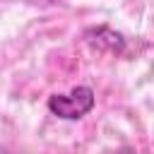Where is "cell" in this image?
I'll list each match as a JSON object with an SVG mask.
<instances>
[{"label":"cell","instance_id":"obj_1","mask_svg":"<svg viewBox=\"0 0 154 154\" xmlns=\"http://www.w3.org/2000/svg\"><path fill=\"white\" fill-rule=\"evenodd\" d=\"M96 103L91 87H75L70 94H53L48 99V111L60 120H79Z\"/></svg>","mask_w":154,"mask_h":154}]
</instances>
